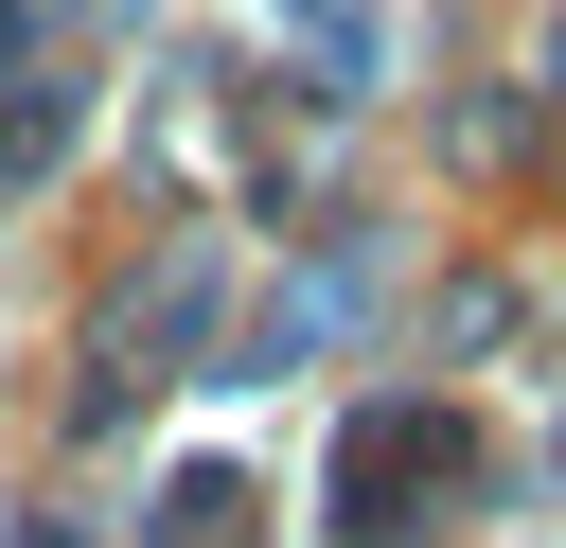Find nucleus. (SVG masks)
Returning a JSON list of instances; mask_svg holds the SVG:
<instances>
[{
    "instance_id": "f03ea898",
    "label": "nucleus",
    "mask_w": 566,
    "mask_h": 548,
    "mask_svg": "<svg viewBox=\"0 0 566 548\" xmlns=\"http://www.w3.org/2000/svg\"><path fill=\"white\" fill-rule=\"evenodd\" d=\"M0 35H18V0H0Z\"/></svg>"
},
{
    "instance_id": "f257e3e1",
    "label": "nucleus",
    "mask_w": 566,
    "mask_h": 548,
    "mask_svg": "<svg viewBox=\"0 0 566 548\" xmlns=\"http://www.w3.org/2000/svg\"><path fill=\"white\" fill-rule=\"evenodd\" d=\"M407 477H460V424L371 407V424H354V460H336V530H354V548H389V495H407Z\"/></svg>"
}]
</instances>
